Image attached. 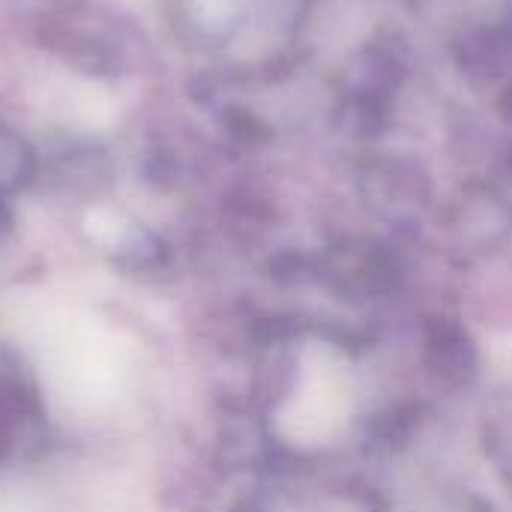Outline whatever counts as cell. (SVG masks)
<instances>
[{
    "instance_id": "6da1fadb",
    "label": "cell",
    "mask_w": 512,
    "mask_h": 512,
    "mask_svg": "<svg viewBox=\"0 0 512 512\" xmlns=\"http://www.w3.org/2000/svg\"><path fill=\"white\" fill-rule=\"evenodd\" d=\"M36 105L54 120L75 126H105L114 120V102L105 90L81 78H45L33 90Z\"/></svg>"
}]
</instances>
